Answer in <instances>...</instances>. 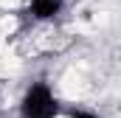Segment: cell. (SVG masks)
<instances>
[{
  "label": "cell",
  "instance_id": "obj_1",
  "mask_svg": "<svg viewBox=\"0 0 121 118\" xmlns=\"http://www.w3.org/2000/svg\"><path fill=\"white\" fill-rule=\"evenodd\" d=\"M62 101L48 82H34L20 98V118H59Z\"/></svg>",
  "mask_w": 121,
  "mask_h": 118
},
{
  "label": "cell",
  "instance_id": "obj_2",
  "mask_svg": "<svg viewBox=\"0 0 121 118\" xmlns=\"http://www.w3.org/2000/svg\"><path fill=\"white\" fill-rule=\"evenodd\" d=\"M65 8V0H28V14L37 23H48L56 20Z\"/></svg>",
  "mask_w": 121,
  "mask_h": 118
},
{
  "label": "cell",
  "instance_id": "obj_3",
  "mask_svg": "<svg viewBox=\"0 0 121 118\" xmlns=\"http://www.w3.org/2000/svg\"><path fill=\"white\" fill-rule=\"evenodd\" d=\"M59 118H101L99 113H90V110H82V107H62V115Z\"/></svg>",
  "mask_w": 121,
  "mask_h": 118
}]
</instances>
